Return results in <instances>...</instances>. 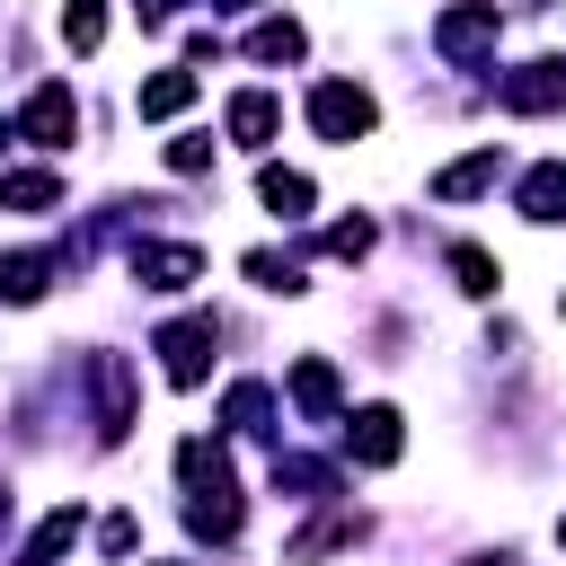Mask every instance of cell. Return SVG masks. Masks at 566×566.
<instances>
[{"instance_id": "6da1fadb", "label": "cell", "mask_w": 566, "mask_h": 566, "mask_svg": "<svg viewBox=\"0 0 566 566\" xmlns=\"http://www.w3.org/2000/svg\"><path fill=\"white\" fill-rule=\"evenodd\" d=\"M177 469H186V522H195V539H230V531H239L230 460H221L212 442H177Z\"/></svg>"}, {"instance_id": "7a4b0ae2", "label": "cell", "mask_w": 566, "mask_h": 566, "mask_svg": "<svg viewBox=\"0 0 566 566\" xmlns=\"http://www.w3.org/2000/svg\"><path fill=\"white\" fill-rule=\"evenodd\" d=\"M310 124H318L327 142H363V133H371V88H354V80H318V88H310Z\"/></svg>"}, {"instance_id": "3957f363", "label": "cell", "mask_w": 566, "mask_h": 566, "mask_svg": "<svg viewBox=\"0 0 566 566\" xmlns=\"http://www.w3.org/2000/svg\"><path fill=\"white\" fill-rule=\"evenodd\" d=\"M212 336H221L212 318H168V327H159V363H168L177 389H195V380L212 371Z\"/></svg>"}, {"instance_id": "277c9868", "label": "cell", "mask_w": 566, "mask_h": 566, "mask_svg": "<svg viewBox=\"0 0 566 566\" xmlns=\"http://www.w3.org/2000/svg\"><path fill=\"white\" fill-rule=\"evenodd\" d=\"M433 44H442L451 62H478V53L495 44V0H469V9H442V27H433Z\"/></svg>"}, {"instance_id": "5b68a950", "label": "cell", "mask_w": 566, "mask_h": 566, "mask_svg": "<svg viewBox=\"0 0 566 566\" xmlns=\"http://www.w3.org/2000/svg\"><path fill=\"white\" fill-rule=\"evenodd\" d=\"M18 133H27V142H44V150H53V142H71V133H80L71 88H62V80H53V88H35V97H27V115H18Z\"/></svg>"}, {"instance_id": "8992f818", "label": "cell", "mask_w": 566, "mask_h": 566, "mask_svg": "<svg viewBox=\"0 0 566 566\" xmlns=\"http://www.w3.org/2000/svg\"><path fill=\"white\" fill-rule=\"evenodd\" d=\"M345 451H354L363 469H389V460H398V407H363L354 433H345Z\"/></svg>"}, {"instance_id": "52a82bcc", "label": "cell", "mask_w": 566, "mask_h": 566, "mask_svg": "<svg viewBox=\"0 0 566 566\" xmlns=\"http://www.w3.org/2000/svg\"><path fill=\"white\" fill-rule=\"evenodd\" d=\"M133 274H142L150 292H186V283L203 274V256H195V248H133Z\"/></svg>"}, {"instance_id": "ba28073f", "label": "cell", "mask_w": 566, "mask_h": 566, "mask_svg": "<svg viewBox=\"0 0 566 566\" xmlns=\"http://www.w3.org/2000/svg\"><path fill=\"white\" fill-rule=\"evenodd\" d=\"M566 97V62H531L522 80H504V106L513 115H539V106H557Z\"/></svg>"}, {"instance_id": "9c48e42d", "label": "cell", "mask_w": 566, "mask_h": 566, "mask_svg": "<svg viewBox=\"0 0 566 566\" xmlns=\"http://www.w3.org/2000/svg\"><path fill=\"white\" fill-rule=\"evenodd\" d=\"M142 124H168V115H186L195 106V71H159V80H142Z\"/></svg>"}, {"instance_id": "30bf717a", "label": "cell", "mask_w": 566, "mask_h": 566, "mask_svg": "<svg viewBox=\"0 0 566 566\" xmlns=\"http://www.w3.org/2000/svg\"><path fill=\"white\" fill-rule=\"evenodd\" d=\"M274 124H283V106H274L265 88H239V97H230V133H239L248 150H256V142H274Z\"/></svg>"}, {"instance_id": "8fae6325", "label": "cell", "mask_w": 566, "mask_h": 566, "mask_svg": "<svg viewBox=\"0 0 566 566\" xmlns=\"http://www.w3.org/2000/svg\"><path fill=\"white\" fill-rule=\"evenodd\" d=\"M71 539H80V504H62V513H44V522H35V539H27V557H18V566H53V557H62V548H71Z\"/></svg>"}, {"instance_id": "7c38bea8", "label": "cell", "mask_w": 566, "mask_h": 566, "mask_svg": "<svg viewBox=\"0 0 566 566\" xmlns=\"http://www.w3.org/2000/svg\"><path fill=\"white\" fill-rule=\"evenodd\" d=\"M0 203H9V212H44V203H62V177L18 168V177H0Z\"/></svg>"}, {"instance_id": "4fadbf2b", "label": "cell", "mask_w": 566, "mask_h": 566, "mask_svg": "<svg viewBox=\"0 0 566 566\" xmlns=\"http://www.w3.org/2000/svg\"><path fill=\"white\" fill-rule=\"evenodd\" d=\"M256 195H265V212H283V221H301V212H310V177H301V168H265V177H256Z\"/></svg>"}, {"instance_id": "5bb4252c", "label": "cell", "mask_w": 566, "mask_h": 566, "mask_svg": "<svg viewBox=\"0 0 566 566\" xmlns=\"http://www.w3.org/2000/svg\"><path fill=\"white\" fill-rule=\"evenodd\" d=\"M478 186H495V150H469L460 168H442V177H433V195H442V203H460V195H478Z\"/></svg>"}, {"instance_id": "9a60e30c", "label": "cell", "mask_w": 566, "mask_h": 566, "mask_svg": "<svg viewBox=\"0 0 566 566\" xmlns=\"http://www.w3.org/2000/svg\"><path fill=\"white\" fill-rule=\"evenodd\" d=\"M301 44H310V35H301L292 18H265V27L248 35V53H256V62H301Z\"/></svg>"}, {"instance_id": "2e32d148", "label": "cell", "mask_w": 566, "mask_h": 566, "mask_svg": "<svg viewBox=\"0 0 566 566\" xmlns=\"http://www.w3.org/2000/svg\"><path fill=\"white\" fill-rule=\"evenodd\" d=\"M292 398H301L310 416H327V407H336V371H327L318 354H310V363H292Z\"/></svg>"}, {"instance_id": "e0dca14e", "label": "cell", "mask_w": 566, "mask_h": 566, "mask_svg": "<svg viewBox=\"0 0 566 566\" xmlns=\"http://www.w3.org/2000/svg\"><path fill=\"white\" fill-rule=\"evenodd\" d=\"M97 35H106V9H97V0H71V9H62V44H71V53H97Z\"/></svg>"}, {"instance_id": "ac0fdd59", "label": "cell", "mask_w": 566, "mask_h": 566, "mask_svg": "<svg viewBox=\"0 0 566 566\" xmlns=\"http://www.w3.org/2000/svg\"><path fill=\"white\" fill-rule=\"evenodd\" d=\"M44 274H53L44 256H0V301H35V292H44Z\"/></svg>"}, {"instance_id": "d6986e66", "label": "cell", "mask_w": 566, "mask_h": 566, "mask_svg": "<svg viewBox=\"0 0 566 566\" xmlns=\"http://www.w3.org/2000/svg\"><path fill=\"white\" fill-rule=\"evenodd\" d=\"M451 274H460V292H478V301L495 292V256H486V248H451Z\"/></svg>"}, {"instance_id": "ffe728a7", "label": "cell", "mask_w": 566, "mask_h": 566, "mask_svg": "<svg viewBox=\"0 0 566 566\" xmlns=\"http://www.w3.org/2000/svg\"><path fill=\"white\" fill-rule=\"evenodd\" d=\"M221 416H230L239 433H265V389H256V380H239V389L221 398Z\"/></svg>"}, {"instance_id": "44dd1931", "label": "cell", "mask_w": 566, "mask_h": 566, "mask_svg": "<svg viewBox=\"0 0 566 566\" xmlns=\"http://www.w3.org/2000/svg\"><path fill=\"white\" fill-rule=\"evenodd\" d=\"M248 274H256L265 292H301V265H283L274 248H256V256H248Z\"/></svg>"}, {"instance_id": "7402d4cb", "label": "cell", "mask_w": 566, "mask_h": 566, "mask_svg": "<svg viewBox=\"0 0 566 566\" xmlns=\"http://www.w3.org/2000/svg\"><path fill=\"white\" fill-rule=\"evenodd\" d=\"M203 159H212V142H203V133H186V142H168V168H186V177H195Z\"/></svg>"}, {"instance_id": "603a6c76", "label": "cell", "mask_w": 566, "mask_h": 566, "mask_svg": "<svg viewBox=\"0 0 566 566\" xmlns=\"http://www.w3.org/2000/svg\"><path fill=\"white\" fill-rule=\"evenodd\" d=\"M327 248H336V256H363V248H371V221H336Z\"/></svg>"}, {"instance_id": "cb8c5ba5", "label": "cell", "mask_w": 566, "mask_h": 566, "mask_svg": "<svg viewBox=\"0 0 566 566\" xmlns=\"http://www.w3.org/2000/svg\"><path fill=\"white\" fill-rule=\"evenodd\" d=\"M133 9H142V18H150V27H159V18H168V9H177V0H133Z\"/></svg>"}, {"instance_id": "d4e9b609", "label": "cell", "mask_w": 566, "mask_h": 566, "mask_svg": "<svg viewBox=\"0 0 566 566\" xmlns=\"http://www.w3.org/2000/svg\"><path fill=\"white\" fill-rule=\"evenodd\" d=\"M212 9H256V0H212Z\"/></svg>"}, {"instance_id": "484cf974", "label": "cell", "mask_w": 566, "mask_h": 566, "mask_svg": "<svg viewBox=\"0 0 566 566\" xmlns=\"http://www.w3.org/2000/svg\"><path fill=\"white\" fill-rule=\"evenodd\" d=\"M0 142H9V124H0Z\"/></svg>"}, {"instance_id": "4316f807", "label": "cell", "mask_w": 566, "mask_h": 566, "mask_svg": "<svg viewBox=\"0 0 566 566\" xmlns=\"http://www.w3.org/2000/svg\"><path fill=\"white\" fill-rule=\"evenodd\" d=\"M557 539H566V522H557Z\"/></svg>"}]
</instances>
